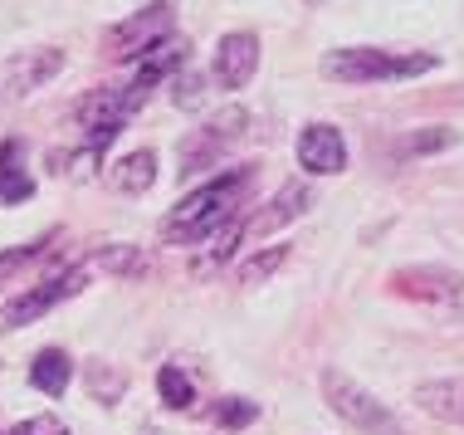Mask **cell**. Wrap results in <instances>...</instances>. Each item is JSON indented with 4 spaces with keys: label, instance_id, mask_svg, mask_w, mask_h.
<instances>
[{
    "label": "cell",
    "instance_id": "1",
    "mask_svg": "<svg viewBox=\"0 0 464 435\" xmlns=\"http://www.w3.org/2000/svg\"><path fill=\"white\" fill-rule=\"evenodd\" d=\"M318 69L333 83H382V79H416V73L435 69V54H392V49L376 44H353V49H328Z\"/></svg>",
    "mask_w": 464,
    "mask_h": 435
},
{
    "label": "cell",
    "instance_id": "2",
    "mask_svg": "<svg viewBox=\"0 0 464 435\" xmlns=\"http://www.w3.org/2000/svg\"><path fill=\"white\" fill-rule=\"evenodd\" d=\"M245 186V171H235V177H225V181H210V186H200V191H191L186 201L167 216V240H177V245H191V240H206V235H220L225 226V216H230V201H235V191Z\"/></svg>",
    "mask_w": 464,
    "mask_h": 435
},
{
    "label": "cell",
    "instance_id": "3",
    "mask_svg": "<svg viewBox=\"0 0 464 435\" xmlns=\"http://www.w3.org/2000/svg\"><path fill=\"white\" fill-rule=\"evenodd\" d=\"M323 396H328L333 411L343 416L347 426H357L362 435H401V420L386 411L367 387H357L347 372H337V367L323 372Z\"/></svg>",
    "mask_w": 464,
    "mask_h": 435
},
{
    "label": "cell",
    "instance_id": "4",
    "mask_svg": "<svg viewBox=\"0 0 464 435\" xmlns=\"http://www.w3.org/2000/svg\"><path fill=\"white\" fill-rule=\"evenodd\" d=\"M83 284H89V269H69V275H54V279L34 284V289L15 294L10 304H0V333H15V328H24V323L44 318L49 308L64 304V298H73Z\"/></svg>",
    "mask_w": 464,
    "mask_h": 435
},
{
    "label": "cell",
    "instance_id": "5",
    "mask_svg": "<svg viewBox=\"0 0 464 435\" xmlns=\"http://www.w3.org/2000/svg\"><path fill=\"white\" fill-rule=\"evenodd\" d=\"M392 284H396V294L420 298V304L440 308L445 318H459L464 323V275H455V269H440V265L401 269Z\"/></svg>",
    "mask_w": 464,
    "mask_h": 435
},
{
    "label": "cell",
    "instance_id": "6",
    "mask_svg": "<svg viewBox=\"0 0 464 435\" xmlns=\"http://www.w3.org/2000/svg\"><path fill=\"white\" fill-rule=\"evenodd\" d=\"M171 24H177V10L161 0V5H147V10H137L132 20L112 24L103 44H108L112 59H137V54H147V49H157L161 40H171Z\"/></svg>",
    "mask_w": 464,
    "mask_h": 435
},
{
    "label": "cell",
    "instance_id": "7",
    "mask_svg": "<svg viewBox=\"0 0 464 435\" xmlns=\"http://www.w3.org/2000/svg\"><path fill=\"white\" fill-rule=\"evenodd\" d=\"M64 69V49H20L0 59V103H20Z\"/></svg>",
    "mask_w": 464,
    "mask_h": 435
},
{
    "label": "cell",
    "instance_id": "8",
    "mask_svg": "<svg viewBox=\"0 0 464 435\" xmlns=\"http://www.w3.org/2000/svg\"><path fill=\"white\" fill-rule=\"evenodd\" d=\"M298 167L313 171V177H337L347 167V142L333 122H308L298 132Z\"/></svg>",
    "mask_w": 464,
    "mask_h": 435
},
{
    "label": "cell",
    "instance_id": "9",
    "mask_svg": "<svg viewBox=\"0 0 464 435\" xmlns=\"http://www.w3.org/2000/svg\"><path fill=\"white\" fill-rule=\"evenodd\" d=\"M255 69H259V40L249 30H235L216 44V64H210V73H216L220 89H245V83L255 79Z\"/></svg>",
    "mask_w": 464,
    "mask_h": 435
},
{
    "label": "cell",
    "instance_id": "10",
    "mask_svg": "<svg viewBox=\"0 0 464 435\" xmlns=\"http://www.w3.org/2000/svg\"><path fill=\"white\" fill-rule=\"evenodd\" d=\"M308 206H313V191H308V186H304V181H284L279 191H274V201L240 230V240H249V245L265 240V235H274L279 226H288V220H298Z\"/></svg>",
    "mask_w": 464,
    "mask_h": 435
},
{
    "label": "cell",
    "instance_id": "11",
    "mask_svg": "<svg viewBox=\"0 0 464 435\" xmlns=\"http://www.w3.org/2000/svg\"><path fill=\"white\" fill-rule=\"evenodd\" d=\"M420 411H430L435 420H450V426H464V377H445V382H425L416 392Z\"/></svg>",
    "mask_w": 464,
    "mask_h": 435
},
{
    "label": "cell",
    "instance_id": "12",
    "mask_svg": "<svg viewBox=\"0 0 464 435\" xmlns=\"http://www.w3.org/2000/svg\"><path fill=\"white\" fill-rule=\"evenodd\" d=\"M108 181L118 186L122 196H142L147 186L157 181V152H147V147H142V152H128L118 167L108 171Z\"/></svg>",
    "mask_w": 464,
    "mask_h": 435
},
{
    "label": "cell",
    "instance_id": "13",
    "mask_svg": "<svg viewBox=\"0 0 464 435\" xmlns=\"http://www.w3.org/2000/svg\"><path fill=\"white\" fill-rule=\"evenodd\" d=\"M69 377H73V362L59 353V347H44V353L30 362V382H34V392H44V396L69 392Z\"/></svg>",
    "mask_w": 464,
    "mask_h": 435
},
{
    "label": "cell",
    "instance_id": "14",
    "mask_svg": "<svg viewBox=\"0 0 464 435\" xmlns=\"http://www.w3.org/2000/svg\"><path fill=\"white\" fill-rule=\"evenodd\" d=\"M93 265H98V269H108V275H118V279L147 275V255L137 250V245H103V250L93 255Z\"/></svg>",
    "mask_w": 464,
    "mask_h": 435
},
{
    "label": "cell",
    "instance_id": "15",
    "mask_svg": "<svg viewBox=\"0 0 464 435\" xmlns=\"http://www.w3.org/2000/svg\"><path fill=\"white\" fill-rule=\"evenodd\" d=\"M245 122H249V113L230 103V108H220V113L210 118L206 128H196V132H200V138H206V142L220 152V147H230V142H240V138H245Z\"/></svg>",
    "mask_w": 464,
    "mask_h": 435
},
{
    "label": "cell",
    "instance_id": "16",
    "mask_svg": "<svg viewBox=\"0 0 464 435\" xmlns=\"http://www.w3.org/2000/svg\"><path fill=\"white\" fill-rule=\"evenodd\" d=\"M157 392H161V401H167L171 411H186V406L196 401V387H191V377H186L181 367H161L157 372Z\"/></svg>",
    "mask_w": 464,
    "mask_h": 435
},
{
    "label": "cell",
    "instance_id": "17",
    "mask_svg": "<svg viewBox=\"0 0 464 435\" xmlns=\"http://www.w3.org/2000/svg\"><path fill=\"white\" fill-rule=\"evenodd\" d=\"M34 196V181L24 177L20 167H10V157L0 161V206H20V201H30Z\"/></svg>",
    "mask_w": 464,
    "mask_h": 435
},
{
    "label": "cell",
    "instance_id": "18",
    "mask_svg": "<svg viewBox=\"0 0 464 435\" xmlns=\"http://www.w3.org/2000/svg\"><path fill=\"white\" fill-rule=\"evenodd\" d=\"M49 240H54V235H40V240L20 245V250H5V255H0V279H15L24 265H34V259L49 250Z\"/></svg>",
    "mask_w": 464,
    "mask_h": 435
},
{
    "label": "cell",
    "instance_id": "19",
    "mask_svg": "<svg viewBox=\"0 0 464 435\" xmlns=\"http://www.w3.org/2000/svg\"><path fill=\"white\" fill-rule=\"evenodd\" d=\"M284 259H288V250H284V245H274L269 255H255V259H245V265H240V284H259V279H269L274 269L284 265Z\"/></svg>",
    "mask_w": 464,
    "mask_h": 435
},
{
    "label": "cell",
    "instance_id": "20",
    "mask_svg": "<svg viewBox=\"0 0 464 435\" xmlns=\"http://www.w3.org/2000/svg\"><path fill=\"white\" fill-rule=\"evenodd\" d=\"M455 142V132H445V128H435V132H416V138H406L396 147V157H420V152H440V147Z\"/></svg>",
    "mask_w": 464,
    "mask_h": 435
},
{
    "label": "cell",
    "instance_id": "21",
    "mask_svg": "<svg viewBox=\"0 0 464 435\" xmlns=\"http://www.w3.org/2000/svg\"><path fill=\"white\" fill-rule=\"evenodd\" d=\"M255 416H259V406L245 401V396H230V401L216 406V426H249Z\"/></svg>",
    "mask_w": 464,
    "mask_h": 435
},
{
    "label": "cell",
    "instance_id": "22",
    "mask_svg": "<svg viewBox=\"0 0 464 435\" xmlns=\"http://www.w3.org/2000/svg\"><path fill=\"white\" fill-rule=\"evenodd\" d=\"M89 382H93V396H98V401H118L122 387H128V377H122V372H108V367H93Z\"/></svg>",
    "mask_w": 464,
    "mask_h": 435
},
{
    "label": "cell",
    "instance_id": "23",
    "mask_svg": "<svg viewBox=\"0 0 464 435\" xmlns=\"http://www.w3.org/2000/svg\"><path fill=\"white\" fill-rule=\"evenodd\" d=\"M171 98H177V108H196L200 103V73H177V79H171Z\"/></svg>",
    "mask_w": 464,
    "mask_h": 435
},
{
    "label": "cell",
    "instance_id": "24",
    "mask_svg": "<svg viewBox=\"0 0 464 435\" xmlns=\"http://www.w3.org/2000/svg\"><path fill=\"white\" fill-rule=\"evenodd\" d=\"M10 435H69V426L59 416H30L24 426H15Z\"/></svg>",
    "mask_w": 464,
    "mask_h": 435
},
{
    "label": "cell",
    "instance_id": "25",
    "mask_svg": "<svg viewBox=\"0 0 464 435\" xmlns=\"http://www.w3.org/2000/svg\"><path fill=\"white\" fill-rule=\"evenodd\" d=\"M308 5H323V0H308Z\"/></svg>",
    "mask_w": 464,
    "mask_h": 435
}]
</instances>
